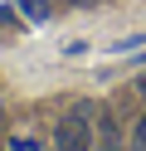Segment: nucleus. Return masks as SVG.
I'll return each instance as SVG.
<instances>
[{"label":"nucleus","instance_id":"20e7f679","mask_svg":"<svg viewBox=\"0 0 146 151\" xmlns=\"http://www.w3.org/2000/svg\"><path fill=\"white\" fill-rule=\"evenodd\" d=\"M93 151H117V146H112V141H97V146H93Z\"/></svg>","mask_w":146,"mask_h":151},{"label":"nucleus","instance_id":"39448f33","mask_svg":"<svg viewBox=\"0 0 146 151\" xmlns=\"http://www.w3.org/2000/svg\"><path fill=\"white\" fill-rule=\"evenodd\" d=\"M136 88H141V93H146V73H141V83H136Z\"/></svg>","mask_w":146,"mask_h":151},{"label":"nucleus","instance_id":"423d86ee","mask_svg":"<svg viewBox=\"0 0 146 151\" xmlns=\"http://www.w3.org/2000/svg\"><path fill=\"white\" fill-rule=\"evenodd\" d=\"M49 151H54V146H49Z\"/></svg>","mask_w":146,"mask_h":151},{"label":"nucleus","instance_id":"f03ea898","mask_svg":"<svg viewBox=\"0 0 146 151\" xmlns=\"http://www.w3.org/2000/svg\"><path fill=\"white\" fill-rule=\"evenodd\" d=\"M19 5H24V15H34V20H44V15H49L44 0H19Z\"/></svg>","mask_w":146,"mask_h":151},{"label":"nucleus","instance_id":"7ed1b4c3","mask_svg":"<svg viewBox=\"0 0 146 151\" xmlns=\"http://www.w3.org/2000/svg\"><path fill=\"white\" fill-rule=\"evenodd\" d=\"M132 141H136V151H146V117L132 127Z\"/></svg>","mask_w":146,"mask_h":151},{"label":"nucleus","instance_id":"f257e3e1","mask_svg":"<svg viewBox=\"0 0 146 151\" xmlns=\"http://www.w3.org/2000/svg\"><path fill=\"white\" fill-rule=\"evenodd\" d=\"M93 107L88 102H78V107H68L63 117H58L54 127V151H93Z\"/></svg>","mask_w":146,"mask_h":151}]
</instances>
